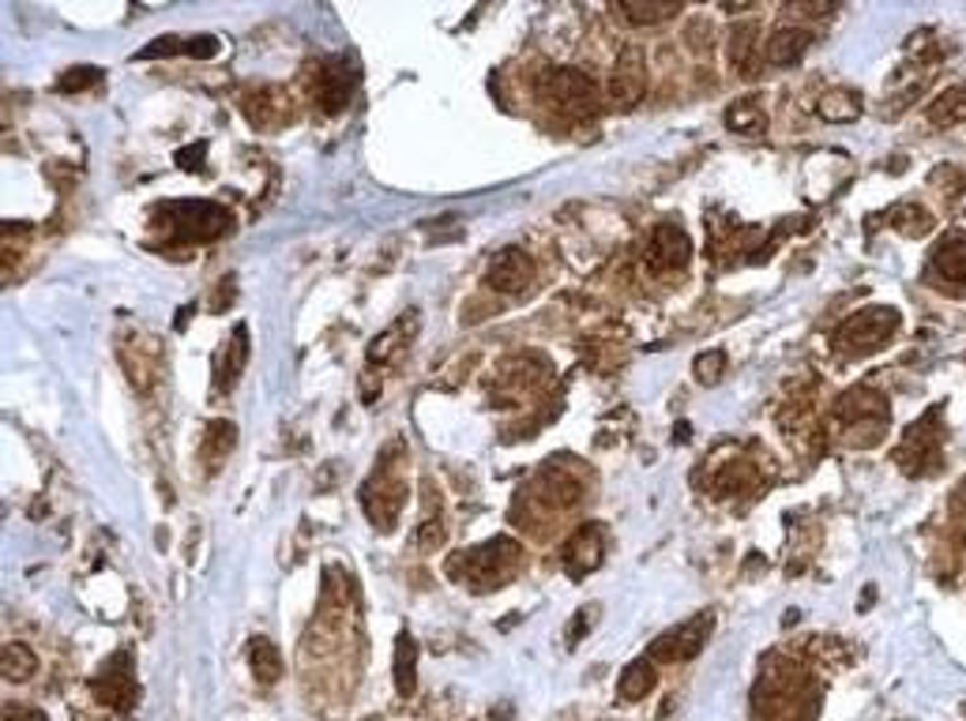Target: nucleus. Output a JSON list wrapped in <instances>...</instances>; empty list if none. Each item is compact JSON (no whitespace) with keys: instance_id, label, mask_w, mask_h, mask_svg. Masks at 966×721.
<instances>
[{"instance_id":"393cba45","label":"nucleus","mask_w":966,"mask_h":721,"mask_svg":"<svg viewBox=\"0 0 966 721\" xmlns=\"http://www.w3.org/2000/svg\"><path fill=\"white\" fill-rule=\"evenodd\" d=\"M0 669H4V680L23 685V680H31L38 672V654L27 647V642H8V647L0 650Z\"/></svg>"},{"instance_id":"7ed1b4c3","label":"nucleus","mask_w":966,"mask_h":721,"mask_svg":"<svg viewBox=\"0 0 966 721\" xmlns=\"http://www.w3.org/2000/svg\"><path fill=\"white\" fill-rule=\"evenodd\" d=\"M155 226L166 233V241L177 244H207L230 233L233 215L211 199H166L155 207Z\"/></svg>"},{"instance_id":"a878e982","label":"nucleus","mask_w":966,"mask_h":721,"mask_svg":"<svg viewBox=\"0 0 966 721\" xmlns=\"http://www.w3.org/2000/svg\"><path fill=\"white\" fill-rule=\"evenodd\" d=\"M817 113L831 125H842V121H858L861 117V94L858 91H828L817 102Z\"/></svg>"},{"instance_id":"6e6552de","label":"nucleus","mask_w":966,"mask_h":721,"mask_svg":"<svg viewBox=\"0 0 966 721\" xmlns=\"http://www.w3.org/2000/svg\"><path fill=\"white\" fill-rule=\"evenodd\" d=\"M887 398L869 391V387H854L842 403L835 406V417L846 425V436L858 440V429H865V443L869 440H880V432L887 429Z\"/></svg>"},{"instance_id":"5701e85b","label":"nucleus","mask_w":966,"mask_h":721,"mask_svg":"<svg viewBox=\"0 0 966 721\" xmlns=\"http://www.w3.org/2000/svg\"><path fill=\"white\" fill-rule=\"evenodd\" d=\"M655 685H658V669H655V661H651V658H640V661H632V666L621 672L617 691H621L624 703H640V699H647L651 691H655Z\"/></svg>"},{"instance_id":"c85d7f7f","label":"nucleus","mask_w":966,"mask_h":721,"mask_svg":"<svg viewBox=\"0 0 966 721\" xmlns=\"http://www.w3.org/2000/svg\"><path fill=\"white\" fill-rule=\"evenodd\" d=\"M726 128L729 132H741V136H752V132H764L767 128V113L756 106L752 98H741L726 109Z\"/></svg>"},{"instance_id":"6ab92c4d","label":"nucleus","mask_w":966,"mask_h":721,"mask_svg":"<svg viewBox=\"0 0 966 721\" xmlns=\"http://www.w3.org/2000/svg\"><path fill=\"white\" fill-rule=\"evenodd\" d=\"M245 357H249V327L238 324L230 335V343H226V349H222V357L215 360V391L219 395L233 391L238 376L245 373Z\"/></svg>"},{"instance_id":"f704fd0d","label":"nucleus","mask_w":966,"mask_h":721,"mask_svg":"<svg viewBox=\"0 0 966 721\" xmlns=\"http://www.w3.org/2000/svg\"><path fill=\"white\" fill-rule=\"evenodd\" d=\"M440 545H444V523H440V515H429L418 526V548L433 553V548H440Z\"/></svg>"},{"instance_id":"423d86ee","label":"nucleus","mask_w":966,"mask_h":721,"mask_svg":"<svg viewBox=\"0 0 966 721\" xmlns=\"http://www.w3.org/2000/svg\"><path fill=\"white\" fill-rule=\"evenodd\" d=\"M895 331H899V312L892 305H869L854 312L850 320H842L835 331V346L846 349V354H869V349L892 343Z\"/></svg>"},{"instance_id":"f8f14e48","label":"nucleus","mask_w":966,"mask_h":721,"mask_svg":"<svg viewBox=\"0 0 966 721\" xmlns=\"http://www.w3.org/2000/svg\"><path fill=\"white\" fill-rule=\"evenodd\" d=\"M530 279H534V263H530V255L523 249H500L497 255L489 260L486 268V286L492 293H523L530 286Z\"/></svg>"},{"instance_id":"c9c22d12","label":"nucleus","mask_w":966,"mask_h":721,"mask_svg":"<svg viewBox=\"0 0 966 721\" xmlns=\"http://www.w3.org/2000/svg\"><path fill=\"white\" fill-rule=\"evenodd\" d=\"M685 38H688V45H693V50H699V53H707V50H711V45H715V34H711V27H707L704 19L688 27Z\"/></svg>"},{"instance_id":"412c9836","label":"nucleus","mask_w":966,"mask_h":721,"mask_svg":"<svg viewBox=\"0 0 966 721\" xmlns=\"http://www.w3.org/2000/svg\"><path fill=\"white\" fill-rule=\"evenodd\" d=\"M933 271L952 286H966V233H948L933 249Z\"/></svg>"},{"instance_id":"c756f323","label":"nucleus","mask_w":966,"mask_h":721,"mask_svg":"<svg viewBox=\"0 0 966 721\" xmlns=\"http://www.w3.org/2000/svg\"><path fill=\"white\" fill-rule=\"evenodd\" d=\"M106 80V72L94 69V64H75V69H69L56 80V91L61 94H83V91H94L98 83Z\"/></svg>"},{"instance_id":"4be33fe9","label":"nucleus","mask_w":966,"mask_h":721,"mask_svg":"<svg viewBox=\"0 0 966 721\" xmlns=\"http://www.w3.org/2000/svg\"><path fill=\"white\" fill-rule=\"evenodd\" d=\"M233 443H238V429L233 421H211L204 429V440H200V459H204V470H219L226 459H230Z\"/></svg>"},{"instance_id":"f3484780","label":"nucleus","mask_w":966,"mask_h":721,"mask_svg":"<svg viewBox=\"0 0 966 721\" xmlns=\"http://www.w3.org/2000/svg\"><path fill=\"white\" fill-rule=\"evenodd\" d=\"M812 42H817V31H812V27H779V31L767 38L764 56L775 64V69H793Z\"/></svg>"},{"instance_id":"473e14b6","label":"nucleus","mask_w":966,"mask_h":721,"mask_svg":"<svg viewBox=\"0 0 966 721\" xmlns=\"http://www.w3.org/2000/svg\"><path fill=\"white\" fill-rule=\"evenodd\" d=\"M177 53H188V42L177 34H166V38H155V42H147L144 50H139L132 61H163V56H177Z\"/></svg>"},{"instance_id":"f257e3e1","label":"nucleus","mask_w":966,"mask_h":721,"mask_svg":"<svg viewBox=\"0 0 966 721\" xmlns=\"http://www.w3.org/2000/svg\"><path fill=\"white\" fill-rule=\"evenodd\" d=\"M812 710H820V691L812 688L798 661H767L752 691V714L760 721H804Z\"/></svg>"},{"instance_id":"a19ab883","label":"nucleus","mask_w":966,"mask_h":721,"mask_svg":"<svg viewBox=\"0 0 966 721\" xmlns=\"http://www.w3.org/2000/svg\"><path fill=\"white\" fill-rule=\"evenodd\" d=\"M586 620H591V613H580L572 624H568V647H575V642H580L583 635H586Z\"/></svg>"},{"instance_id":"7c9ffc66","label":"nucleus","mask_w":966,"mask_h":721,"mask_svg":"<svg viewBox=\"0 0 966 721\" xmlns=\"http://www.w3.org/2000/svg\"><path fill=\"white\" fill-rule=\"evenodd\" d=\"M693 376H696V384H704V387L718 384V379L726 376V354H723V349H707V354H699L696 365H693Z\"/></svg>"},{"instance_id":"dca6fc26","label":"nucleus","mask_w":966,"mask_h":721,"mask_svg":"<svg viewBox=\"0 0 966 721\" xmlns=\"http://www.w3.org/2000/svg\"><path fill=\"white\" fill-rule=\"evenodd\" d=\"M538 492L553 508H575L583 500V481L575 478V467L568 459H553L538 478Z\"/></svg>"},{"instance_id":"0eeeda50","label":"nucleus","mask_w":966,"mask_h":721,"mask_svg":"<svg viewBox=\"0 0 966 721\" xmlns=\"http://www.w3.org/2000/svg\"><path fill=\"white\" fill-rule=\"evenodd\" d=\"M91 691L102 707H110L113 714H132L139 703V685H136V666H132V654L117 650L106 666L98 669V677L91 680Z\"/></svg>"},{"instance_id":"72a5a7b5","label":"nucleus","mask_w":966,"mask_h":721,"mask_svg":"<svg viewBox=\"0 0 966 721\" xmlns=\"http://www.w3.org/2000/svg\"><path fill=\"white\" fill-rule=\"evenodd\" d=\"M729 45H734V64H737V72L741 75H748V80H752V27H734V38H729Z\"/></svg>"},{"instance_id":"58836bf2","label":"nucleus","mask_w":966,"mask_h":721,"mask_svg":"<svg viewBox=\"0 0 966 721\" xmlns=\"http://www.w3.org/2000/svg\"><path fill=\"white\" fill-rule=\"evenodd\" d=\"M204 158H207V144H188L177 150V166L181 169H204Z\"/></svg>"},{"instance_id":"e433bc0d","label":"nucleus","mask_w":966,"mask_h":721,"mask_svg":"<svg viewBox=\"0 0 966 721\" xmlns=\"http://www.w3.org/2000/svg\"><path fill=\"white\" fill-rule=\"evenodd\" d=\"M831 12H835V4H790V8H782L786 19H823Z\"/></svg>"},{"instance_id":"bb28decb","label":"nucleus","mask_w":966,"mask_h":721,"mask_svg":"<svg viewBox=\"0 0 966 721\" xmlns=\"http://www.w3.org/2000/svg\"><path fill=\"white\" fill-rule=\"evenodd\" d=\"M929 121L936 128H952L966 121V91L963 87H948L944 94H936V102L929 106Z\"/></svg>"},{"instance_id":"4c0bfd02","label":"nucleus","mask_w":966,"mask_h":721,"mask_svg":"<svg viewBox=\"0 0 966 721\" xmlns=\"http://www.w3.org/2000/svg\"><path fill=\"white\" fill-rule=\"evenodd\" d=\"M0 721H50V718H45V710H38V707L8 703V707H4V714H0Z\"/></svg>"},{"instance_id":"2f4dec72","label":"nucleus","mask_w":966,"mask_h":721,"mask_svg":"<svg viewBox=\"0 0 966 721\" xmlns=\"http://www.w3.org/2000/svg\"><path fill=\"white\" fill-rule=\"evenodd\" d=\"M895 226L903 233H911V237H922V233H929L933 230V215L925 211V207H917V203H911V207H899L895 211Z\"/></svg>"},{"instance_id":"b1692460","label":"nucleus","mask_w":966,"mask_h":721,"mask_svg":"<svg viewBox=\"0 0 966 721\" xmlns=\"http://www.w3.org/2000/svg\"><path fill=\"white\" fill-rule=\"evenodd\" d=\"M249 669H252V677L260 680L263 688H271L274 680L282 677L279 647H274L271 639H263V635H252V639H249Z\"/></svg>"},{"instance_id":"2eb2a0df","label":"nucleus","mask_w":966,"mask_h":721,"mask_svg":"<svg viewBox=\"0 0 966 721\" xmlns=\"http://www.w3.org/2000/svg\"><path fill=\"white\" fill-rule=\"evenodd\" d=\"M354 98V72L346 69L343 61H324L316 69V102L328 117L343 113Z\"/></svg>"},{"instance_id":"f03ea898","label":"nucleus","mask_w":966,"mask_h":721,"mask_svg":"<svg viewBox=\"0 0 966 721\" xmlns=\"http://www.w3.org/2000/svg\"><path fill=\"white\" fill-rule=\"evenodd\" d=\"M519 564H523V548L511 537H492L478 548H463L448 560V578L451 583H467L470 591H497L516 578Z\"/></svg>"},{"instance_id":"ea45409f","label":"nucleus","mask_w":966,"mask_h":721,"mask_svg":"<svg viewBox=\"0 0 966 721\" xmlns=\"http://www.w3.org/2000/svg\"><path fill=\"white\" fill-rule=\"evenodd\" d=\"M215 53H219V38H211V34L193 38V42H188V56H196V61H204V56H215Z\"/></svg>"},{"instance_id":"39448f33","label":"nucleus","mask_w":966,"mask_h":721,"mask_svg":"<svg viewBox=\"0 0 966 721\" xmlns=\"http://www.w3.org/2000/svg\"><path fill=\"white\" fill-rule=\"evenodd\" d=\"M538 91H542L549 106H557L561 113H568V117H594V113H599V83L580 69L553 64V69L542 72Z\"/></svg>"},{"instance_id":"aec40b11","label":"nucleus","mask_w":966,"mask_h":721,"mask_svg":"<svg viewBox=\"0 0 966 721\" xmlns=\"http://www.w3.org/2000/svg\"><path fill=\"white\" fill-rule=\"evenodd\" d=\"M392 677H395V691H399L403 699H411L414 691H418V642H414L411 631L395 635Z\"/></svg>"},{"instance_id":"9b49d317","label":"nucleus","mask_w":966,"mask_h":721,"mask_svg":"<svg viewBox=\"0 0 966 721\" xmlns=\"http://www.w3.org/2000/svg\"><path fill=\"white\" fill-rule=\"evenodd\" d=\"M647 91V61H643L640 50H621L617 64L610 72V83H605V98H610L613 109H632Z\"/></svg>"},{"instance_id":"79ce46f5","label":"nucleus","mask_w":966,"mask_h":721,"mask_svg":"<svg viewBox=\"0 0 966 721\" xmlns=\"http://www.w3.org/2000/svg\"><path fill=\"white\" fill-rule=\"evenodd\" d=\"M365 721H381V718H365Z\"/></svg>"},{"instance_id":"20e7f679","label":"nucleus","mask_w":966,"mask_h":721,"mask_svg":"<svg viewBox=\"0 0 966 721\" xmlns=\"http://www.w3.org/2000/svg\"><path fill=\"white\" fill-rule=\"evenodd\" d=\"M399 454V443H387L381 462H376L373 478L365 481L362 489V508L368 515V523L376 530H392L399 523V511L406 504V478H403V467L395 470L392 459Z\"/></svg>"},{"instance_id":"9d476101","label":"nucleus","mask_w":966,"mask_h":721,"mask_svg":"<svg viewBox=\"0 0 966 721\" xmlns=\"http://www.w3.org/2000/svg\"><path fill=\"white\" fill-rule=\"evenodd\" d=\"M933 462H941V414L936 410L914 421L899 443V467L906 473H925Z\"/></svg>"},{"instance_id":"a211bd4d","label":"nucleus","mask_w":966,"mask_h":721,"mask_svg":"<svg viewBox=\"0 0 966 721\" xmlns=\"http://www.w3.org/2000/svg\"><path fill=\"white\" fill-rule=\"evenodd\" d=\"M241 109L256 128H274L287 121V98L279 87H249L241 94Z\"/></svg>"},{"instance_id":"4468645a","label":"nucleus","mask_w":966,"mask_h":721,"mask_svg":"<svg viewBox=\"0 0 966 721\" xmlns=\"http://www.w3.org/2000/svg\"><path fill=\"white\" fill-rule=\"evenodd\" d=\"M605 560V526L602 523H583L568 537L564 545V567L572 578H583L591 572H599V564Z\"/></svg>"},{"instance_id":"1a4fd4ad","label":"nucleus","mask_w":966,"mask_h":721,"mask_svg":"<svg viewBox=\"0 0 966 721\" xmlns=\"http://www.w3.org/2000/svg\"><path fill=\"white\" fill-rule=\"evenodd\" d=\"M715 628V616L711 613H699L696 620L681 624V628L658 635L655 642H651L647 658L651 661H666V666H685V661H693L699 650H704L707 635H711Z\"/></svg>"},{"instance_id":"ddd939ff","label":"nucleus","mask_w":966,"mask_h":721,"mask_svg":"<svg viewBox=\"0 0 966 721\" xmlns=\"http://www.w3.org/2000/svg\"><path fill=\"white\" fill-rule=\"evenodd\" d=\"M693 260V237L681 230L677 222H662L655 226L647 241V268L651 271H677Z\"/></svg>"},{"instance_id":"cd10ccee","label":"nucleus","mask_w":966,"mask_h":721,"mask_svg":"<svg viewBox=\"0 0 966 721\" xmlns=\"http://www.w3.org/2000/svg\"><path fill=\"white\" fill-rule=\"evenodd\" d=\"M617 12L636 27H655L666 23V19L681 15V4H647V0H621Z\"/></svg>"}]
</instances>
